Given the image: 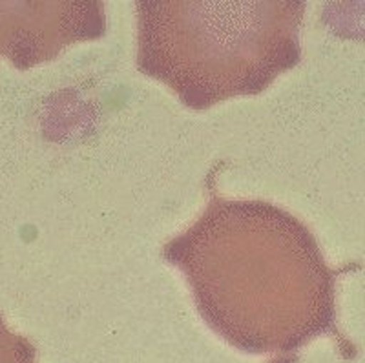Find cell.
I'll return each mask as SVG.
<instances>
[{
    "label": "cell",
    "instance_id": "1",
    "mask_svg": "<svg viewBox=\"0 0 365 363\" xmlns=\"http://www.w3.org/2000/svg\"><path fill=\"white\" fill-rule=\"evenodd\" d=\"M163 257L185 274L205 323L247 354L294 363L302 347L336 330V272L312 232L272 203L212 192Z\"/></svg>",
    "mask_w": 365,
    "mask_h": 363
},
{
    "label": "cell",
    "instance_id": "2",
    "mask_svg": "<svg viewBox=\"0 0 365 363\" xmlns=\"http://www.w3.org/2000/svg\"><path fill=\"white\" fill-rule=\"evenodd\" d=\"M137 68L185 106L257 96L302 58L298 0L137 2Z\"/></svg>",
    "mask_w": 365,
    "mask_h": 363
},
{
    "label": "cell",
    "instance_id": "3",
    "mask_svg": "<svg viewBox=\"0 0 365 363\" xmlns=\"http://www.w3.org/2000/svg\"><path fill=\"white\" fill-rule=\"evenodd\" d=\"M0 363H35V349L28 339L9 332L0 318Z\"/></svg>",
    "mask_w": 365,
    "mask_h": 363
}]
</instances>
